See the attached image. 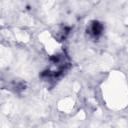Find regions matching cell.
Returning a JSON list of instances; mask_svg holds the SVG:
<instances>
[{
	"mask_svg": "<svg viewBox=\"0 0 128 128\" xmlns=\"http://www.w3.org/2000/svg\"><path fill=\"white\" fill-rule=\"evenodd\" d=\"M101 31H102V25L100 23H98V22H94V24L92 25V32H93V34L98 35V34L101 33Z\"/></svg>",
	"mask_w": 128,
	"mask_h": 128,
	"instance_id": "cell-1",
	"label": "cell"
}]
</instances>
